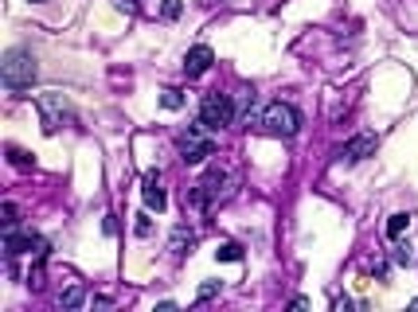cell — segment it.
Instances as JSON below:
<instances>
[{"label": "cell", "instance_id": "cell-11", "mask_svg": "<svg viewBox=\"0 0 418 312\" xmlns=\"http://www.w3.org/2000/svg\"><path fill=\"white\" fill-rule=\"evenodd\" d=\"M391 258H395V265H415V242H398V238H395Z\"/></svg>", "mask_w": 418, "mask_h": 312}, {"label": "cell", "instance_id": "cell-12", "mask_svg": "<svg viewBox=\"0 0 418 312\" xmlns=\"http://www.w3.org/2000/svg\"><path fill=\"white\" fill-rule=\"evenodd\" d=\"M82 301H86V289H82V285H70V289L59 297L63 309H82Z\"/></svg>", "mask_w": 418, "mask_h": 312}, {"label": "cell", "instance_id": "cell-8", "mask_svg": "<svg viewBox=\"0 0 418 312\" xmlns=\"http://www.w3.org/2000/svg\"><path fill=\"white\" fill-rule=\"evenodd\" d=\"M376 145H379V136H376V133H359V136H352L348 145L340 148V160L356 164V160H364V156H371V153H376Z\"/></svg>", "mask_w": 418, "mask_h": 312}, {"label": "cell", "instance_id": "cell-15", "mask_svg": "<svg viewBox=\"0 0 418 312\" xmlns=\"http://www.w3.org/2000/svg\"><path fill=\"white\" fill-rule=\"evenodd\" d=\"M160 106H164V109H180V106H184V94H180V90H164V94H160Z\"/></svg>", "mask_w": 418, "mask_h": 312}, {"label": "cell", "instance_id": "cell-3", "mask_svg": "<svg viewBox=\"0 0 418 312\" xmlns=\"http://www.w3.org/2000/svg\"><path fill=\"white\" fill-rule=\"evenodd\" d=\"M258 125L266 129L270 136H293V133L301 129V114L289 106V102H274V106L262 109Z\"/></svg>", "mask_w": 418, "mask_h": 312}, {"label": "cell", "instance_id": "cell-6", "mask_svg": "<svg viewBox=\"0 0 418 312\" xmlns=\"http://www.w3.org/2000/svg\"><path fill=\"white\" fill-rule=\"evenodd\" d=\"M211 63H215V51L208 47V43H196V47L184 55V75L188 78H199V75H208Z\"/></svg>", "mask_w": 418, "mask_h": 312}, {"label": "cell", "instance_id": "cell-18", "mask_svg": "<svg viewBox=\"0 0 418 312\" xmlns=\"http://www.w3.org/2000/svg\"><path fill=\"white\" fill-rule=\"evenodd\" d=\"M160 12H164V20H176L180 12H184V4H180V0H164V4H160Z\"/></svg>", "mask_w": 418, "mask_h": 312}, {"label": "cell", "instance_id": "cell-2", "mask_svg": "<svg viewBox=\"0 0 418 312\" xmlns=\"http://www.w3.org/2000/svg\"><path fill=\"white\" fill-rule=\"evenodd\" d=\"M36 106H40V117H43V129L47 133H59L63 125L75 121V109H70V98L59 94V90H47V94L36 98Z\"/></svg>", "mask_w": 418, "mask_h": 312}, {"label": "cell", "instance_id": "cell-4", "mask_svg": "<svg viewBox=\"0 0 418 312\" xmlns=\"http://www.w3.org/2000/svg\"><path fill=\"white\" fill-rule=\"evenodd\" d=\"M180 153H184V164H203L208 156H215V136H211V129L203 121L188 125V133L180 141Z\"/></svg>", "mask_w": 418, "mask_h": 312}, {"label": "cell", "instance_id": "cell-7", "mask_svg": "<svg viewBox=\"0 0 418 312\" xmlns=\"http://www.w3.org/2000/svg\"><path fill=\"white\" fill-rule=\"evenodd\" d=\"M141 199H145L149 211H164V207H169V195H164V187H160L157 172H145V180H141Z\"/></svg>", "mask_w": 418, "mask_h": 312}, {"label": "cell", "instance_id": "cell-14", "mask_svg": "<svg viewBox=\"0 0 418 312\" xmlns=\"http://www.w3.org/2000/svg\"><path fill=\"white\" fill-rule=\"evenodd\" d=\"M0 223H4V231H16V223H20V207L4 203V207H0Z\"/></svg>", "mask_w": 418, "mask_h": 312}, {"label": "cell", "instance_id": "cell-16", "mask_svg": "<svg viewBox=\"0 0 418 312\" xmlns=\"http://www.w3.org/2000/svg\"><path fill=\"white\" fill-rule=\"evenodd\" d=\"M219 289H223V281H203V285H199V301H211V297H219Z\"/></svg>", "mask_w": 418, "mask_h": 312}, {"label": "cell", "instance_id": "cell-5", "mask_svg": "<svg viewBox=\"0 0 418 312\" xmlns=\"http://www.w3.org/2000/svg\"><path fill=\"white\" fill-rule=\"evenodd\" d=\"M199 121L208 129H223L235 121V102H231V94H219V90H211L208 98H203V106H199Z\"/></svg>", "mask_w": 418, "mask_h": 312}, {"label": "cell", "instance_id": "cell-10", "mask_svg": "<svg viewBox=\"0 0 418 312\" xmlns=\"http://www.w3.org/2000/svg\"><path fill=\"white\" fill-rule=\"evenodd\" d=\"M407 226H410V214H403V211L391 214V219H387V238H391V242H395V238H403V234H407Z\"/></svg>", "mask_w": 418, "mask_h": 312}, {"label": "cell", "instance_id": "cell-13", "mask_svg": "<svg viewBox=\"0 0 418 312\" xmlns=\"http://www.w3.org/2000/svg\"><path fill=\"white\" fill-rule=\"evenodd\" d=\"M215 258H219V262H242V246L239 242H223L219 250H215Z\"/></svg>", "mask_w": 418, "mask_h": 312}, {"label": "cell", "instance_id": "cell-20", "mask_svg": "<svg viewBox=\"0 0 418 312\" xmlns=\"http://www.w3.org/2000/svg\"><path fill=\"white\" fill-rule=\"evenodd\" d=\"M36 4H43V0H36Z\"/></svg>", "mask_w": 418, "mask_h": 312}, {"label": "cell", "instance_id": "cell-19", "mask_svg": "<svg viewBox=\"0 0 418 312\" xmlns=\"http://www.w3.org/2000/svg\"><path fill=\"white\" fill-rule=\"evenodd\" d=\"M133 231H137V238H149V234H153V223H149V219H145V214H141V219H137V226H133Z\"/></svg>", "mask_w": 418, "mask_h": 312}, {"label": "cell", "instance_id": "cell-1", "mask_svg": "<svg viewBox=\"0 0 418 312\" xmlns=\"http://www.w3.org/2000/svg\"><path fill=\"white\" fill-rule=\"evenodd\" d=\"M36 55H31L28 47H12L8 55H4V63H0V78H4V86L12 90V94H20V90H28L31 82H36Z\"/></svg>", "mask_w": 418, "mask_h": 312}, {"label": "cell", "instance_id": "cell-17", "mask_svg": "<svg viewBox=\"0 0 418 312\" xmlns=\"http://www.w3.org/2000/svg\"><path fill=\"white\" fill-rule=\"evenodd\" d=\"M8 160H12L16 168H31V156L24 153V148H8Z\"/></svg>", "mask_w": 418, "mask_h": 312}, {"label": "cell", "instance_id": "cell-9", "mask_svg": "<svg viewBox=\"0 0 418 312\" xmlns=\"http://www.w3.org/2000/svg\"><path fill=\"white\" fill-rule=\"evenodd\" d=\"M192 246H196V231H192L188 223L172 226V234H169V250H172V258H184V254H192Z\"/></svg>", "mask_w": 418, "mask_h": 312}]
</instances>
